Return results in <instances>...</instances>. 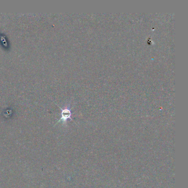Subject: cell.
<instances>
[{"label": "cell", "instance_id": "cell-1", "mask_svg": "<svg viewBox=\"0 0 188 188\" xmlns=\"http://www.w3.org/2000/svg\"><path fill=\"white\" fill-rule=\"evenodd\" d=\"M62 110L61 112V118L59 121L63 120V121H66L68 119H71V112L70 109H63L61 108Z\"/></svg>", "mask_w": 188, "mask_h": 188}]
</instances>
